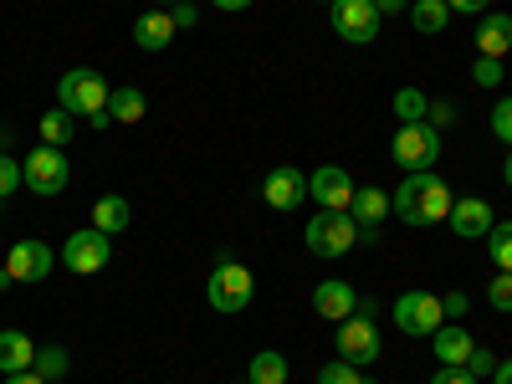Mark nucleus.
I'll use <instances>...</instances> for the list:
<instances>
[{"instance_id": "nucleus-1", "label": "nucleus", "mask_w": 512, "mask_h": 384, "mask_svg": "<svg viewBox=\"0 0 512 384\" xmlns=\"http://www.w3.org/2000/svg\"><path fill=\"white\" fill-rule=\"evenodd\" d=\"M451 185L436 175V169H420V175H405V185L390 195V210L405 226H436L451 216Z\"/></svg>"}, {"instance_id": "nucleus-2", "label": "nucleus", "mask_w": 512, "mask_h": 384, "mask_svg": "<svg viewBox=\"0 0 512 384\" xmlns=\"http://www.w3.org/2000/svg\"><path fill=\"white\" fill-rule=\"evenodd\" d=\"M303 241H308L313 256H349L359 246V221L349 210H318L303 231Z\"/></svg>"}, {"instance_id": "nucleus-3", "label": "nucleus", "mask_w": 512, "mask_h": 384, "mask_svg": "<svg viewBox=\"0 0 512 384\" xmlns=\"http://www.w3.org/2000/svg\"><path fill=\"white\" fill-rule=\"evenodd\" d=\"M108 98H113V88H108V77L103 72H93V67H72V72H62V82H57V108H67V113H103L108 108Z\"/></svg>"}, {"instance_id": "nucleus-4", "label": "nucleus", "mask_w": 512, "mask_h": 384, "mask_svg": "<svg viewBox=\"0 0 512 384\" xmlns=\"http://www.w3.org/2000/svg\"><path fill=\"white\" fill-rule=\"evenodd\" d=\"M205 297H210V308H216V313H246L251 297H256V277L241 262H221V267H210Z\"/></svg>"}, {"instance_id": "nucleus-5", "label": "nucleus", "mask_w": 512, "mask_h": 384, "mask_svg": "<svg viewBox=\"0 0 512 384\" xmlns=\"http://www.w3.org/2000/svg\"><path fill=\"white\" fill-rule=\"evenodd\" d=\"M390 154H395V164L410 169V175L436 169V159H441V128H431V123H400Z\"/></svg>"}, {"instance_id": "nucleus-6", "label": "nucleus", "mask_w": 512, "mask_h": 384, "mask_svg": "<svg viewBox=\"0 0 512 384\" xmlns=\"http://www.w3.org/2000/svg\"><path fill=\"white\" fill-rule=\"evenodd\" d=\"M21 175H26V190H31V195H62L67 180H72V164H67L62 149L41 144V149H31V154L21 159Z\"/></svg>"}, {"instance_id": "nucleus-7", "label": "nucleus", "mask_w": 512, "mask_h": 384, "mask_svg": "<svg viewBox=\"0 0 512 384\" xmlns=\"http://www.w3.org/2000/svg\"><path fill=\"white\" fill-rule=\"evenodd\" d=\"M333 31L338 41H349V47H369L379 36V6L374 0H333Z\"/></svg>"}, {"instance_id": "nucleus-8", "label": "nucleus", "mask_w": 512, "mask_h": 384, "mask_svg": "<svg viewBox=\"0 0 512 384\" xmlns=\"http://www.w3.org/2000/svg\"><path fill=\"white\" fill-rule=\"evenodd\" d=\"M108 256H113L108 231L88 226V231H72V236H67V246H62V267H67V272H82V277H93V272L108 267Z\"/></svg>"}, {"instance_id": "nucleus-9", "label": "nucleus", "mask_w": 512, "mask_h": 384, "mask_svg": "<svg viewBox=\"0 0 512 384\" xmlns=\"http://www.w3.org/2000/svg\"><path fill=\"white\" fill-rule=\"evenodd\" d=\"M441 323H446V308H441L436 292H405L395 303V328L410 333V338H431Z\"/></svg>"}, {"instance_id": "nucleus-10", "label": "nucleus", "mask_w": 512, "mask_h": 384, "mask_svg": "<svg viewBox=\"0 0 512 384\" xmlns=\"http://www.w3.org/2000/svg\"><path fill=\"white\" fill-rule=\"evenodd\" d=\"M379 328L369 323V318H344L338 323V359H349L354 369H364V364H374L379 359Z\"/></svg>"}, {"instance_id": "nucleus-11", "label": "nucleus", "mask_w": 512, "mask_h": 384, "mask_svg": "<svg viewBox=\"0 0 512 384\" xmlns=\"http://www.w3.org/2000/svg\"><path fill=\"white\" fill-rule=\"evenodd\" d=\"M308 200H318V210H349V205H354V180H349V169H344V164L313 169Z\"/></svg>"}, {"instance_id": "nucleus-12", "label": "nucleus", "mask_w": 512, "mask_h": 384, "mask_svg": "<svg viewBox=\"0 0 512 384\" xmlns=\"http://www.w3.org/2000/svg\"><path fill=\"white\" fill-rule=\"evenodd\" d=\"M451 231L461 236V241H487V231L497 226V216H492V205L482 200V195H461V200H451Z\"/></svg>"}, {"instance_id": "nucleus-13", "label": "nucleus", "mask_w": 512, "mask_h": 384, "mask_svg": "<svg viewBox=\"0 0 512 384\" xmlns=\"http://www.w3.org/2000/svg\"><path fill=\"white\" fill-rule=\"evenodd\" d=\"M6 272H11V282H41V277H52V246L47 241H16L11 256H6Z\"/></svg>"}, {"instance_id": "nucleus-14", "label": "nucleus", "mask_w": 512, "mask_h": 384, "mask_svg": "<svg viewBox=\"0 0 512 384\" xmlns=\"http://www.w3.org/2000/svg\"><path fill=\"white\" fill-rule=\"evenodd\" d=\"M262 195H267V205H272V210H297V205L308 200V180L297 175L292 164H277L272 175L262 180Z\"/></svg>"}, {"instance_id": "nucleus-15", "label": "nucleus", "mask_w": 512, "mask_h": 384, "mask_svg": "<svg viewBox=\"0 0 512 384\" xmlns=\"http://www.w3.org/2000/svg\"><path fill=\"white\" fill-rule=\"evenodd\" d=\"M354 308H359V292L349 287V282H338V277H328V282H318L313 287V313L318 318H354Z\"/></svg>"}, {"instance_id": "nucleus-16", "label": "nucleus", "mask_w": 512, "mask_h": 384, "mask_svg": "<svg viewBox=\"0 0 512 384\" xmlns=\"http://www.w3.org/2000/svg\"><path fill=\"white\" fill-rule=\"evenodd\" d=\"M431 344H436V359H441L446 369H466V359H472V349H477V338L466 333L461 323H441V328L431 333Z\"/></svg>"}, {"instance_id": "nucleus-17", "label": "nucleus", "mask_w": 512, "mask_h": 384, "mask_svg": "<svg viewBox=\"0 0 512 384\" xmlns=\"http://www.w3.org/2000/svg\"><path fill=\"white\" fill-rule=\"evenodd\" d=\"M175 16H169V11H144L139 21H134V47H144V52H164L169 47V41H175Z\"/></svg>"}, {"instance_id": "nucleus-18", "label": "nucleus", "mask_w": 512, "mask_h": 384, "mask_svg": "<svg viewBox=\"0 0 512 384\" xmlns=\"http://www.w3.org/2000/svg\"><path fill=\"white\" fill-rule=\"evenodd\" d=\"M36 364V344L21 328H0V374H21Z\"/></svg>"}, {"instance_id": "nucleus-19", "label": "nucleus", "mask_w": 512, "mask_h": 384, "mask_svg": "<svg viewBox=\"0 0 512 384\" xmlns=\"http://www.w3.org/2000/svg\"><path fill=\"white\" fill-rule=\"evenodd\" d=\"M349 216H354L359 226H384V216H390V195H384L379 185H369V190H354Z\"/></svg>"}, {"instance_id": "nucleus-20", "label": "nucleus", "mask_w": 512, "mask_h": 384, "mask_svg": "<svg viewBox=\"0 0 512 384\" xmlns=\"http://www.w3.org/2000/svg\"><path fill=\"white\" fill-rule=\"evenodd\" d=\"M477 47H482V57H507V47H512V16H487L477 26Z\"/></svg>"}, {"instance_id": "nucleus-21", "label": "nucleus", "mask_w": 512, "mask_h": 384, "mask_svg": "<svg viewBox=\"0 0 512 384\" xmlns=\"http://www.w3.org/2000/svg\"><path fill=\"white\" fill-rule=\"evenodd\" d=\"M128 221H134V210H128V200H123V195H103V200L93 205V226H98V231H108V236L128 231Z\"/></svg>"}, {"instance_id": "nucleus-22", "label": "nucleus", "mask_w": 512, "mask_h": 384, "mask_svg": "<svg viewBox=\"0 0 512 384\" xmlns=\"http://www.w3.org/2000/svg\"><path fill=\"white\" fill-rule=\"evenodd\" d=\"M410 21H415L420 36H441L446 21H451V6L446 0H410Z\"/></svg>"}, {"instance_id": "nucleus-23", "label": "nucleus", "mask_w": 512, "mask_h": 384, "mask_svg": "<svg viewBox=\"0 0 512 384\" xmlns=\"http://www.w3.org/2000/svg\"><path fill=\"white\" fill-rule=\"evenodd\" d=\"M287 369H292V364H287L277 349H262V354L246 364V379H251V384H287Z\"/></svg>"}, {"instance_id": "nucleus-24", "label": "nucleus", "mask_w": 512, "mask_h": 384, "mask_svg": "<svg viewBox=\"0 0 512 384\" xmlns=\"http://www.w3.org/2000/svg\"><path fill=\"white\" fill-rule=\"evenodd\" d=\"M77 134V123L67 108H52V113H41V144H52V149H67Z\"/></svg>"}, {"instance_id": "nucleus-25", "label": "nucleus", "mask_w": 512, "mask_h": 384, "mask_svg": "<svg viewBox=\"0 0 512 384\" xmlns=\"http://www.w3.org/2000/svg\"><path fill=\"white\" fill-rule=\"evenodd\" d=\"M108 113H113V123H139L144 118V93L139 88H113Z\"/></svg>"}, {"instance_id": "nucleus-26", "label": "nucleus", "mask_w": 512, "mask_h": 384, "mask_svg": "<svg viewBox=\"0 0 512 384\" xmlns=\"http://www.w3.org/2000/svg\"><path fill=\"white\" fill-rule=\"evenodd\" d=\"M31 369H36L41 379H47V384H52V379H62V374L72 369V359H67V349H62V344H41V349H36V364H31Z\"/></svg>"}, {"instance_id": "nucleus-27", "label": "nucleus", "mask_w": 512, "mask_h": 384, "mask_svg": "<svg viewBox=\"0 0 512 384\" xmlns=\"http://www.w3.org/2000/svg\"><path fill=\"white\" fill-rule=\"evenodd\" d=\"M425 113H431V103H425L420 88H400L395 93V118L400 123H425Z\"/></svg>"}, {"instance_id": "nucleus-28", "label": "nucleus", "mask_w": 512, "mask_h": 384, "mask_svg": "<svg viewBox=\"0 0 512 384\" xmlns=\"http://www.w3.org/2000/svg\"><path fill=\"white\" fill-rule=\"evenodd\" d=\"M487 251H492L497 272H512V221H502V226L487 231Z\"/></svg>"}, {"instance_id": "nucleus-29", "label": "nucleus", "mask_w": 512, "mask_h": 384, "mask_svg": "<svg viewBox=\"0 0 512 384\" xmlns=\"http://www.w3.org/2000/svg\"><path fill=\"white\" fill-rule=\"evenodd\" d=\"M359 379H364V374H359L349 359H333V364L318 369V384H359Z\"/></svg>"}, {"instance_id": "nucleus-30", "label": "nucleus", "mask_w": 512, "mask_h": 384, "mask_svg": "<svg viewBox=\"0 0 512 384\" xmlns=\"http://www.w3.org/2000/svg\"><path fill=\"white\" fill-rule=\"evenodd\" d=\"M487 303H492L497 313H512V272H497V277H492V287H487Z\"/></svg>"}, {"instance_id": "nucleus-31", "label": "nucleus", "mask_w": 512, "mask_h": 384, "mask_svg": "<svg viewBox=\"0 0 512 384\" xmlns=\"http://www.w3.org/2000/svg\"><path fill=\"white\" fill-rule=\"evenodd\" d=\"M26 185V175H21V164L11 159V154H0V200H6V195H16Z\"/></svg>"}, {"instance_id": "nucleus-32", "label": "nucleus", "mask_w": 512, "mask_h": 384, "mask_svg": "<svg viewBox=\"0 0 512 384\" xmlns=\"http://www.w3.org/2000/svg\"><path fill=\"white\" fill-rule=\"evenodd\" d=\"M492 134H497L502 144H512V98H502V103L492 108Z\"/></svg>"}, {"instance_id": "nucleus-33", "label": "nucleus", "mask_w": 512, "mask_h": 384, "mask_svg": "<svg viewBox=\"0 0 512 384\" xmlns=\"http://www.w3.org/2000/svg\"><path fill=\"white\" fill-rule=\"evenodd\" d=\"M472 77H477V88H497V82H502V57H482Z\"/></svg>"}, {"instance_id": "nucleus-34", "label": "nucleus", "mask_w": 512, "mask_h": 384, "mask_svg": "<svg viewBox=\"0 0 512 384\" xmlns=\"http://www.w3.org/2000/svg\"><path fill=\"white\" fill-rule=\"evenodd\" d=\"M492 369H497V354L472 349V359H466V374H472V379H492Z\"/></svg>"}, {"instance_id": "nucleus-35", "label": "nucleus", "mask_w": 512, "mask_h": 384, "mask_svg": "<svg viewBox=\"0 0 512 384\" xmlns=\"http://www.w3.org/2000/svg\"><path fill=\"white\" fill-rule=\"evenodd\" d=\"M431 384H477V379L466 374V369H446V364H441V369L431 374Z\"/></svg>"}, {"instance_id": "nucleus-36", "label": "nucleus", "mask_w": 512, "mask_h": 384, "mask_svg": "<svg viewBox=\"0 0 512 384\" xmlns=\"http://www.w3.org/2000/svg\"><path fill=\"white\" fill-rule=\"evenodd\" d=\"M441 308H446V318H466V308H472V303H466V292H446Z\"/></svg>"}, {"instance_id": "nucleus-37", "label": "nucleus", "mask_w": 512, "mask_h": 384, "mask_svg": "<svg viewBox=\"0 0 512 384\" xmlns=\"http://www.w3.org/2000/svg\"><path fill=\"white\" fill-rule=\"evenodd\" d=\"M456 113H451V103H431V113H425V123H431V128H446Z\"/></svg>"}, {"instance_id": "nucleus-38", "label": "nucleus", "mask_w": 512, "mask_h": 384, "mask_svg": "<svg viewBox=\"0 0 512 384\" xmlns=\"http://www.w3.org/2000/svg\"><path fill=\"white\" fill-rule=\"evenodd\" d=\"M446 6H451V11H461V16H477V11H487V6H492V0H446Z\"/></svg>"}, {"instance_id": "nucleus-39", "label": "nucleus", "mask_w": 512, "mask_h": 384, "mask_svg": "<svg viewBox=\"0 0 512 384\" xmlns=\"http://www.w3.org/2000/svg\"><path fill=\"white\" fill-rule=\"evenodd\" d=\"M169 16H175V26H180V31H185V26H195V6H185V0H180V6L169 11Z\"/></svg>"}, {"instance_id": "nucleus-40", "label": "nucleus", "mask_w": 512, "mask_h": 384, "mask_svg": "<svg viewBox=\"0 0 512 384\" xmlns=\"http://www.w3.org/2000/svg\"><path fill=\"white\" fill-rule=\"evenodd\" d=\"M6 384H47L36 369H21V374H6Z\"/></svg>"}, {"instance_id": "nucleus-41", "label": "nucleus", "mask_w": 512, "mask_h": 384, "mask_svg": "<svg viewBox=\"0 0 512 384\" xmlns=\"http://www.w3.org/2000/svg\"><path fill=\"white\" fill-rule=\"evenodd\" d=\"M492 384H512V359H497V369H492Z\"/></svg>"}, {"instance_id": "nucleus-42", "label": "nucleus", "mask_w": 512, "mask_h": 384, "mask_svg": "<svg viewBox=\"0 0 512 384\" xmlns=\"http://www.w3.org/2000/svg\"><path fill=\"white\" fill-rule=\"evenodd\" d=\"M216 11H246V6H256V0H210Z\"/></svg>"}, {"instance_id": "nucleus-43", "label": "nucleus", "mask_w": 512, "mask_h": 384, "mask_svg": "<svg viewBox=\"0 0 512 384\" xmlns=\"http://www.w3.org/2000/svg\"><path fill=\"white\" fill-rule=\"evenodd\" d=\"M359 246H379V226H359Z\"/></svg>"}, {"instance_id": "nucleus-44", "label": "nucleus", "mask_w": 512, "mask_h": 384, "mask_svg": "<svg viewBox=\"0 0 512 384\" xmlns=\"http://www.w3.org/2000/svg\"><path fill=\"white\" fill-rule=\"evenodd\" d=\"M374 6H379V16H384V11H410V0H374Z\"/></svg>"}, {"instance_id": "nucleus-45", "label": "nucleus", "mask_w": 512, "mask_h": 384, "mask_svg": "<svg viewBox=\"0 0 512 384\" xmlns=\"http://www.w3.org/2000/svg\"><path fill=\"white\" fill-rule=\"evenodd\" d=\"M502 180H507V185H512V154H507V159H502Z\"/></svg>"}, {"instance_id": "nucleus-46", "label": "nucleus", "mask_w": 512, "mask_h": 384, "mask_svg": "<svg viewBox=\"0 0 512 384\" xmlns=\"http://www.w3.org/2000/svg\"><path fill=\"white\" fill-rule=\"evenodd\" d=\"M154 6H159V11H175V6H180V0H154Z\"/></svg>"}, {"instance_id": "nucleus-47", "label": "nucleus", "mask_w": 512, "mask_h": 384, "mask_svg": "<svg viewBox=\"0 0 512 384\" xmlns=\"http://www.w3.org/2000/svg\"><path fill=\"white\" fill-rule=\"evenodd\" d=\"M359 384H374V379H359Z\"/></svg>"}, {"instance_id": "nucleus-48", "label": "nucleus", "mask_w": 512, "mask_h": 384, "mask_svg": "<svg viewBox=\"0 0 512 384\" xmlns=\"http://www.w3.org/2000/svg\"><path fill=\"white\" fill-rule=\"evenodd\" d=\"M328 6H333V0H328Z\"/></svg>"}]
</instances>
